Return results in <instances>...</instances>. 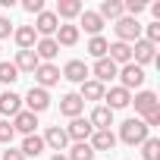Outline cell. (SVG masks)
<instances>
[{
  "label": "cell",
  "instance_id": "obj_10",
  "mask_svg": "<svg viewBox=\"0 0 160 160\" xmlns=\"http://www.w3.org/2000/svg\"><path fill=\"white\" fill-rule=\"evenodd\" d=\"M91 132H94V129H91V122H88L85 116H75V119L66 126L69 141H88V138H91Z\"/></svg>",
  "mask_w": 160,
  "mask_h": 160
},
{
  "label": "cell",
  "instance_id": "obj_26",
  "mask_svg": "<svg viewBox=\"0 0 160 160\" xmlns=\"http://www.w3.org/2000/svg\"><path fill=\"white\" fill-rule=\"evenodd\" d=\"M82 16V0H60L57 3V19H75Z\"/></svg>",
  "mask_w": 160,
  "mask_h": 160
},
{
  "label": "cell",
  "instance_id": "obj_3",
  "mask_svg": "<svg viewBox=\"0 0 160 160\" xmlns=\"http://www.w3.org/2000/svg\"><path fill=\"white\" fill-rule=\"evenodd\" d=\"M119 88H126L129 94H132V88H141L144 85V69L141 66H135V63H126V66H119Z\"/></svg>",
  "mask_w": 160,
  "mask_h": 160
},
{
  "label": "cell",
  "instance_id": "obj_14",
  "mask_svg": "<svg viewBox=\"0 0 160 160\" xmlns=\"http://www.w3.org/2000/svg\"><path fill=\"white\" fill-rule=\"evenodd\" d=\"M82 110H85V101L78 98V94H63L60 98V113L63 116L75 119V116H82Z\"/></svg>",
  "mask_w": 160,
  "mask_h": 160
},
{
  "label": "cell",
  "instance_id": "obj_33",
  "mask_svg": "<svg viewBox=\"0 0 160 160\" xmlns=\"http://www.w3.org/2000/svg\"><path fill=\"white\" fill-rule=\"evenodd\" d=\"M16 138V129H13V122L10 119H0V144H10Z\"/></svg>",
  "mask_w": 160,
  "mask_h": 160
},
{
  "label": "cell",
  "instance_id": "obj_22",
  "mask_svg": "<svg viewBox=\"0 0 160 160\" xmlns=\"http://www.w3.org/2000/svg\"><path fill=\"white\" fill-rule=\"evenodd\" d=\"M13 66H16L19 72H35V69L41 66V60L35 57V50H19L16 60H13Z\"/></svg>",
  "mask_w": 160,
  "mask_h": 160
},
{
  "label": "cell",
  "instance_id": "obj_2",
  "mask_svg": "<svg viewBox=\"0 0 160 160\" xmlns=\"http://www.w3.org/2000/svg\"><path fill=\"white\" fill-rule=\"evenodd\" d=\"M113 28H116V41H122V44H132V41L141 38V22L132 19V16H119Z\"/></svg>",
  "mask_w": 160,
  "mask_h": 160
},
{
  "label": "cell",
  "instance_id": "obj_7",
  "mask_svg": "<svg viewBox=\"0 0 160 160\" xmlns=\"http://www.w3.org/2000/svg\"><path fill=\"white\" fill-rule=\"evenodd\" d=\"M32 75H35L38 88H44V91H47L50 85H57L60 78H63V75H60V66H53V63H41V66H38V69H35Z\"/></svg>",
  "mask_w": 160,
  "mask_h": 160
},
{
  "label": "cell",
  "instance_id": "obj_9",
  "mask_svg": "<svg viewBox=\"0 0 160 160\" xmlns=\"http://www.w3.org/2000/svg\"><path fill=\"white\" fill-rule=\"evenodd\" d=\"M104 101H107V104H104L107 110H122V107H129V104H132V94H129L126 88L113 85L110 91H104Z\"/></svg>",
  "mask_w": 160,
  "mask_h": 160
},
{
  "label": "cell",
  "instance_id": "obj_39",
  "mask_svg": "<svg viewBox=\"0 0 160 160\" xmlns=\"http://www.w3.org/2000/svg\"><path fill=\"white\" fill-rule=\"evenodd\" d=\"M50 160H66V154H53V157H50Z\"/></svg>",
  "mask_w": 160,
  "mask_h": 160
},
{
  "label": "cell",
  "instance_id": "obj_19",
  "mask_svg": "<svg viewBox=\"0 0 160 160\" xmlns=\"http://www.w3.org/2000/svg\"><path fill=\"white\" fill-rule=\"evenodd\" d=\"M35 126H38V116L28 113V110H19V113L13 116V129L22 132V135H35Z\"/></svg>",
  "mask_w": 160,
  "mask_h": 160
},
{
  "label": "cell",
  "instance_id": "obj_5",
  "mask_svg": "<svg viewBox=\"0 0 160 160\" xmlns=\"http://www.w3.org/2000/svg\"><path fill=\"white\" fill-rule=\"evenodd\" d=\"M32 28L38 32V38H53V35H57V28H60V19H57V13L44 10V13H38V16H35V25H32Z\"/></svg>",
  "mask_w": 160,
  "mask_h": 160
},
{
  "label": "cell",
  "instance_id": "obj_25",
  "mask_svg": "<svg viewBox=\"0 0 160 160\" xmlns=\"http://www.w3.org/2000/svg\"><path fill=\"white\" fill-rule=\"evenodd\" d=\"M104 85L101 82H94V78H88V82H82V91H78V98L82 101H104Z\"/></svg>",
  "mask_w": 160,
  "mask_h": 160
},
{
  "label": "cell",
  "instance_id": "obj_16",
  "mask_svg": "<svg viewBox=\"0 0 160 160\" xmlns=\"http://www.w3.org/2000/svg\"><path fill=\"white\" fill-rule=\"evenodd\" d=\"M132 104H135V113H141V116L160 107V101H157V94H154V91H135Z\"/></svg>",
  "mask_w": 160,
  "mask_h": 160
},
{
  "label": "cell",
  "instance_id": "obj_4",
  "mask_svg": "<svg viewBox=\"0 0 160 160\" xmlns=\"http://www.w3.org/2000/svg\"><path fill=\"white\" fill-rule=\"evenodd\" d=\"M22 104H25V110H28V113H35V116H38V113H44V110L50 107V94H47L44 88L32 85V91L22 98Z\"/></svg>",
  "mask_w": 160,
  "mask_h": 160
},
{
  "label": "cell",
  "instance_id": "obj_6",
  "mask_svg": "<svg viewBox=\"0 0 160 160\" xmlns=\"http://www.w3.org/2000/svg\"><path fill=\"white\" fill-rule=\"evenodd\" d=\"M154 60H157V47H154L151 41L138 38V41H135V47H132V63L144 69V66H148V63H154Z\"/></svg>",
  "mask_w": 160,
  "mask_h": 160
},
{
  "label": "cell",
  "instance_id": "obj_17",
  "mask_svg": "<svg viewBox=\"0 0 160 160\" xmlns=\"http://www.w3.org/2000/svg\"><path fill=\"white\" fill-rule=\"evenodd\" d=\"M88 144H91L94 154H98V151H113V148H116V135H113L110 129H104V132H91Z\"/></svg>",
  "mask_w": 160,
  "mask_h": 160
},
{
  "label": "cell",
  "instance_id": "obj_35",
  "mask_svg": "<svg viewBox=\"0 0 160 160\" xmlns=\"http://www.w3.org/2000/svg\"><path fill=\"white\" fill-rule=\"evenodd\" d=\"M22 10L32 13V16H38V13H44V0H22Z\"/></svg>",
  "mask_w": 160,
  "mask_h": 160
},
{
  "label": "cell",
  "instance_id": "obj_12",
  "mask_svg": "<svg viewBox=\"0 0 160 160\" xmlns=\"http://www.w3.org/2000/svg\"><path fill=\"white\" fill-rule=\"evenodd\" d=\"M107 60H110V63H116V66H126V63H132V44L113 41V44L107 47Z\"/></svg>",
  "mask_w": 160,
  "mask_h": 160
},
{
  "label": "cell",
  "instance_id": "obj_32",
  "mask_svg": "<svg viewBox=\"0 0 160 160\" xmlns=\"http://www.w3.org/2000/svg\"><path fill=\"white\" fill-rule=\"evenodd\" d=\"M16 78H19V69H16L13 63H3V60H0V85H13Z\"/></svg>",
  "mask_w": 160,
  "mask_h": 160
},
{
  "label": "cell",
  "instance_id": "obj_1",
  "mask_svg": "<svg viewBox=\"0 0 160 160\" xmlns=\"http://www.w3.org/2000/svg\"><path fill=\"white\" fill-rule=\"evenodd\" d=\"M148 132H151V129H148L141 119L132 116V119H126V122L119 126V141H126V144H141L144 138H151Z\"/></svg>",
  "mask_w": 160,
  "mask_h": 160
},
{
  "label": "cell",
  "instance_id": "obj_20",
  "mask_svg": "<svg viewBox=\"0 0 160 160\" xmlns=\"http://www.w3.org/2000/svg\"><path fill=\"white\" fill-rule=\"evenodd\" d=\"M19 110H22V98H19L16 91H3V94H0V113H3L7 119L16 116Z\"/></svg>",
  "mask_w": 160,
  "mask_h": 160
},
{
  "label": "cell",
  "instance_id": "obj_34",
  "mask_svg": "<svg viewBox=\"0 0 160 160\" xmlns=\"http://www.w3.org/2000/svg\"><path fill=\"white\" fill-rule=\"evenodd\" d=\"M144 41H151L154 47L160 44V22H151V25H144Z\"/></svg>",
  "mask_w": 160,
  "mask_h": 160
},
{
  "label": "cell",
  "instance_id": "obj_27",
  "mask_svg": "<svg viewBox=\"0 0 160 160\" xmlns=\"http://www.w3.org/2000/svg\"><path fill=\"white\" fill-rule=\"evenodd\" d=\"M78 25H82L91 38L94 35H101V28H104V19L98 16V13H91V10H82V22H78Z\"/></svg>",
  "mask_w": 160,
  "mask_h": 160
},
{
  "label": "cell",
  "instance_id": "obj_36",
  "mask_svg": "<svg viewBox=\"0 0 160 160\" xmlns=\"http://www.w3.org/2000/svg\"><path fill=\"white\" fill-rule=\"evenodd\" d=\"M141 122H144L148 129H151V126H160V107H157V110H151V113H144V119H141Z\"/></svg>",
  "mask_w": 160,
  "mask_h": 160
},
{
  "label": "cell",
  "instance_id": "obj_28",
  "mask_svg": "<svg viewBox=\"0 0 160 160\" xmlns=\"http://www.w3.org/2000/svg\"><path fill=\"white\" fill-rule=\"evenodd\" d=\"M66 160H94V151H91V144H88V141H75V144L69 148Z\"/></svg>",
  "mask_w": 160,
  "mask_h": 160
},
{
  "label": "cell",
  "instance_id": "obj_13",
  "mask_svg": "<svg viewBox=\"0 0 160 160\" xmlns=\"http://www.w3.org/2000/svg\"><path fill=\"white\" fill-rule=\"evenodd\" d=\"M88 122H91V129H94V132H104V129H110V126H113V110H107L104 104H98V107L91 110Z\"/></svg>",
  "mask_w": 160,
  "mask_h": 160
},
{
  "label": "cell",
  "instance_id": "obj_8",
  "mask_svg": "<svg viewBox=\"0 0 160 160\" xmlns=\"http://www.w3.org/2000/svg\"><path fill=\"white\" fill-rule=\"evenodd\" d=\"M63 78H69V82H75V85H82V82H88V75H91V69L82 63V60H69L66 66H63V72H60Z\"/></svg>",
  "mask_w": 160,
  "mask_h": 160
},
{
  "label": "cell",
  "instance_id": "obj_31",
  "mask_svg": "<svg viewBox=\"0 0 160 160\" xmlns=\"http://www.w3.org/2000/svg\"><path fill=\"white\" fill-rule=\"evenodd\" d=\"M141 157L144 160H160V138H144L141 141Z\"/></svg>",
  "mask_w": 160,
  "mask_h": 160
},
{
  "label": "cell",
  "instance_id": "obj_15",
  "mask_svg": "<svg viewBox=\"0 0 160 160\" xmlns=\"http://www.w3.org/2000/svg\"><path fill=\"white\" fill-rule=\"evenodd\" d=\"M32 50H35V57H38L41 63H50V60L60 53V44H57L53 38H38V44H35Z\"/></svg>",
  "mask_w": 160,
  "mask_h": 160
},
{
  "label": "cell",
  "instance_id": "obj_11",
  "mask_svg": "<svg viewBox=\"0 0 160 160\" xmlns=\"http://www.w3.org/2000/svg\"><path fill=\"white\" fill-rule=\"evenodd\" d=\"M41 138H44V148H53L57 154L66 151V144H69V135H66V129H60V126H50Z\"/></svg>",
  "mask_w": 160,
  "mask_h": 160
},
{
  "label": "cell",
  "instance_id": "obj_23",
  "mask_svg": "<svg viewBox=\"0 0 160 160\" xmlns=\"http://www.w3.org/2000/svg\"><path fill=\"white\" fill-rule=\"evenodd\" d=\"M53 41H57L60 47H72V44H78V25H60L57 35H53Z\"/></svg>",
  "mask_w": 160,
  "mask_h": 160
},
{
  "label": "cell",
  "instance_id": "obj_24",
  "mask_svg": "<svg viewBox=\"0 0 160 160\" xmlns=\"http://www.w3.org/2000/svg\"><path fill=\"white\" fill-rule=\"evenodd\" d=\"M19 151H22V157H41L44 154V138L41 135H25Z\"/></svg>",
  "mask_w": 160,
  "mask_h": 160
},
{
  "label": "cell",
  "instance_id": "obj_21",
  "mask_svg": "<svg viewBox=\"0 0 160 160\" xmlns=\"http://www.w3.org/2000/svg\"><path fill=\"white\" fill-rule=\"evenodd\" d=\"M116 72H119V66H116V63H110V60L104 57V60H98V63H94V82H101V85H104V82H110V78H116Z\"/></svg>",
  "mask_w": 160,
  "mask_h": 160
},
{
  "label": "cell",
  "instance_id": "obj_29",
  "mask_svg": "<svg viewBox=\"0 0 160 160\" xmlns=\"http://www.w3.org/2000/svg\"><path fill=\"white\" fill-rule=\"evenodd\" d=\"M101 19H119L122 16V0H104L101 10H98Z\"/></svg>",
  "mask_w": 160,
  "mask_h": 160
},
{
  "label": "cell",
  "instance_id": "obj_18",
  "mask_svg": "<svg viewBox=\"0 0 160 160\" xmlns=\"http://www.w3.org/2000/svg\"><path fill=\"white\" fill-rule=\"evenodd\" d=\"M13 38H16L19 50H32V47L38 44V32H35L32 25H19V28H13Z\"/></svg>",
  "mask_w": 160,
  "mask_h": 160
},
{
  "label": "cell",
  "instance_id": "obj_37",
  "mask_svg": "<svg viewBox=\"0 0 160 160\" xmlns=\"http://www.w3.org/2000/svg\"><path fill=\"white\" fill-rule=\"evenodd\" d=\"M10 35H13V22H10L7 16H0V41L10 38Z\"/></svg>",
  "mask_w": 160,
  "mask_h": 160
},
{
  "label": "cell",
  "instance_id": "obj_30",
  "mask_svg": "<svg viewBox=\"0 0 160 160\" xmlns=\"http://www.w3.org/2000/svg\"><path fill=\"white\" fill-rule=\"evenodd\" d=\"M107 47H110V41H107L104 35H94V38L88 41V53H91L94 60H104V57H107Z\"/></svg>",
  "mask_w": 160,
  "mask_h": 160
},
{
  "label": "cell",
  "instance_id": "obj_38",
  "mask_svg": "<svg viewBox=\"0 0 160 160\" xmlns=\"http://www.w3.org/2000/svg\"><path fill=\"white\" fill-rule=\"evenodd\" d=\"M0 160H25V157H22V151H16V148H7L3 154H0Z\"/></svg>",
  "mask_w": 160,
  "mask_h": 160
}]
</instances>
